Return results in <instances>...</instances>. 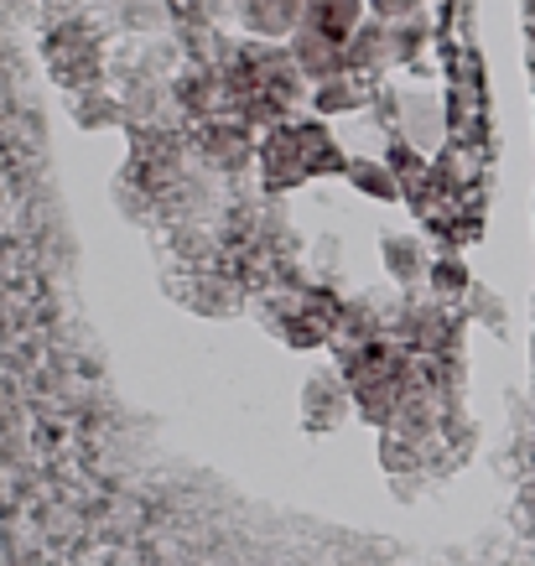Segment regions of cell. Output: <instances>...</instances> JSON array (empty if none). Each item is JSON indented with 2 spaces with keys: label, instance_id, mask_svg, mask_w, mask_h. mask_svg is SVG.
Wrapping results in <instances>:
<instances>
[{
  "label": "cell",
  "instance_id": "obj_1",
  "mask_svg": "<svg viewBox=\"0 0 535 566\" xmlns=\"http://www.w3.org/2000/svg\"><path fill=\"white\" fill-rule=\"evenodd\" d=\"M292 63H296L302 78H312V84H333V78H344V69H348V48L328 42V36L312 32V27H296L292 32Z\"/></svg>",
  "mask_w": 535,
  "mask_h": 566
},
{
  "label": "cell",
  "instance_id": "obj_4",
  "mask_svg": "<svg viewBox=\"0 0 535 566\" xmlns=\"http://www.w3.org/2000/svg\"><path fill=\"white\" fill-rule=\"evenodd\" d=\"M302 11H307V0H240V17L244 27L255 36H286L302 27Z\"/></svg>",
  "mask_w": 535,
  "mask_h": 566
},
{
  "label": "cell",
  "instance_id": "obj_3",
  "mask_svg": "<svg viewBox=\"0 0 535 566\" xmlns=\"http://www.w3.org/2000/svg\"><path fill=\"white\" fill-rule=\"evenodd\" d=\"M348 406H354V390H348V379H338V375H317L302 390V411H307V427H338L348 416Z\"/></svg>",
  "mask_w": 535,
  "mask_h": 566
},
{
  "label": "cell",
  "instance_id": "obj_5",
  "mask_svg": "<svg viewBox=\"0 0 535 566\" xmlns=\"http://www.w3.org/2000/svg\"><path fill=\"white\" fill-rule=\"evenodd\" d=\"M348 177H354V182H359L364 192H369V198H385V203H390V198H396V177L385 172V167H364V161H354V167H348Z\"/></svg>",
  "mask_w": 535,
  "mask_h": 566
},
{
  "label": "cell",
  "instance_id": "obj_6",
  "mask_svg": "<svg viewBox=\"0 0 535 566\" xmlns=\"http://www.w3.org/2000/svg\"><path fill=\"white\" fill-rule=\"evenodd\" d=\"M369 11H375L380 21H396V17H416L421 0H369Z\"/></svg>",
  "mask_w": 535,
  "mask_h": 566
},
{
  "label": "cell",
  "instance_id": "obj_2",
  "mask_svg": "<svg viewBox=\"0 0 535 566\" xmlns=\"http://www.w3.org/2000/svg\"><path fill=\"white\" fill-rule=\"evenodd\" d=\"M364 11H369V0H307V11H302V27H312V32H323L328 42L348 48V42L359 36Z\"/></svg>",
  "mask_w": 535,
  "mask_h": 566
}]
</instances>
